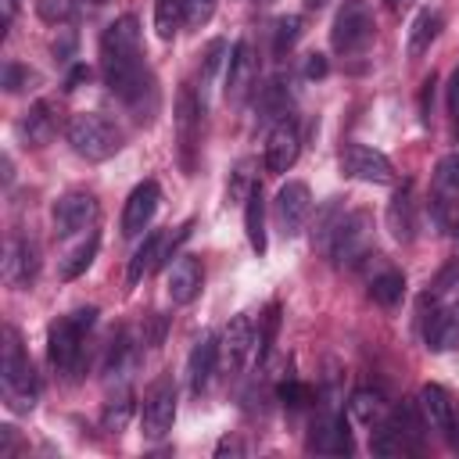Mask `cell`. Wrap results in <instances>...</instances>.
<instances>
[{
  "label": "cell",
  "instance_id": "obj_3",
  "mask_svg": "<svg viewBox=\"0 0 459 459\" xmlns=\"http://www.w3.org/2000/svg\"><path fill=\"white\" fill-rule=\"evenodd\" d=\"M93 319H97V308L86 305V308H75V312L61 316L57 323H50L47 355H50V366H54L61 377H75V373H79L82 341H86V330L93 326Z\"/></svg>",
  "mask_w": 459,
  "mask_h": 459
},
{
  "label": "cell",
  "instance_id": "obj_7",
  "mask_svg": "<svg viewBox=\"0 0 459 459\" xmlns=\"http://www.w3.org/2000/svg\"><path fill=\"white\" fill-rule=\"evenodd\" d=\"M172 420H176V384H172V377H158V380L147 387L143 409H140L143 437L161 441V437L172 430Z\"/></svg>",
  "mask_w": 459,
  "mask_h": 459
},
{
  "label": "cell",
  "instance_id": "obj_13",
  "mask_svg": "<svg viewBox=\"0 0 459 459\" xmlns=\"http://www.w3.org/2000/svg\"><path fill=\"white\" fill-rule=\"evenodd\" d=\"M158 201H161V190H158L154 179L136 183L133 194L126 197V208H122V222H118L122 237H129V240L140 237V233L151 226V219H154V212H158Z\"/></svg>",
  "mask_w": 459,
  "mask_h": 459
},
{
  "label": "cell",
  "instance_id": "obj_24",
  "mask_svg": "<svg viewBox=\"0 0 459 459\" xmlns=\"http://www.w3.org/2000/svg\"><path fill=\"white\" fill-rule=\"evenodd\" d=\"M215 366H219V341H215V333H201V341L194 344V351L186 359V380H190L194 394H201L212 384Z\"/></svg>",
  "mask_w": 459,
  "mask_h": 459
},
{
  "label": "cell",
  "instance_id": "obj_14",
  "mask_svg": "<svg viewBox=\"0 0 459 459\" xmlns=\"http://www.w3.org/2000/svg\"><path fill=\"white\" fill-rule=\"evenodd\" d=\"M186 230H190V226H183L176 237H169V233H161V230H151V233L143 237V244L133 251L129 269H126V280H129V283H140L151 269H158L161 262H169V251L176 247V240L186 237Z\"/></svg>",
  "mask_w": 459,
  "mask_h": 459
},
{
  "label": "cell",
  "instance_id": "obj_18",
  "mask_svg": "<svg viewBox=\"0 0 459 459\" xmlns=\"http://www.w3.org/2000/svg\"><path fill=\"white\" fill-rule=\"evenodd\" d=\"M308 448L312 452H323V455H348L355 445H351V430L344 423L341 412H326L312 423V434H308Z\"/></svg>",
  "mask_w": 459,
  "mask_h": 459
},
{
  "label": "cell",
  "instance_id": "obj_25",
  "mask_svg": "<svg viewBox=\"0 0 459 459\" xmlns=\"http://www.w3.org/2000/svg\"><path fill=\"white\" fill-rule=\"evenodd\" d=\"M54 133H57V115H54V104H50V100H36V104L25 111V118L18 122V136H22L29 147L50 143Z\"/></svg>",
  "mask_w": 459,
  "mask_h": 459
},
{
  "label": "cell",
  "instance_id": "obj_23",
  "mask_svg": "<svg viewBox=\"0 0 459 459\" xmlns=\"http://www.w3.org/2000/svg\"><path fill=\"white\" fill-rule=\"evenodd\" d=\"M455 201H459V151L445 154L434 165V194H430V204L437 212V222H445V212Z\"/></svg>",
  "mask_w": 459,
  "mask_h": 459
},
{
  "label": "cell",
  "instance_id": "obj_33",
  "mask_svg": "<svg viewBox=\"0 0 459 459\" xmlns=\"http://www.w3.org/2000/svg\"><path fill=\"white\" fill-rule=\"evenodd\" d=\"M129 416H133V398L129 394H118L104 405V416H100V427L108 434H122L129 427Z\"/></svg>",
  "mask_w": 459,
  "mask_h": 459
},
{
  "label": "cell",
  "instance_id": "obj_46",
  "mask_svg": "<svg viewBox=\"0 0 459 459\" xmlns=\"http://www.w3.org/2000/svg\"><path fill=\"white\" fill-rule=\"evenodd\" d=\"M86 75H90V72H86V65H79V68H75V72H72V75L65 79V90H75V86H79V82H82Z\"/></svg>",
  "mask_w": 459,
  "mask_h": 459
},
{
  "label": "cell",
  "instance_id": "obj_38",
  "mask_svg": "<svg viewBox=\"0 0 459 459\" xmlns=\"http://www.w3.org/2000/svg\"><path fill=\"white\" fill-rule=\"evenodd\" d=\"M255 186H258V183H251V161H240V165L233 169V179H230V201H233V204L247 201V194H251Z\"/></svg>",
  "mask_w": 459,
  "mask_h": 459
},
{
  "label": "cell",
  "instance_id": "obj_9",
  "mask_svg": "<svg viewBox=\"0 0 459 459\" xmlns=\"http://www.w3.org/2000/svg\"><path fill=\"white\" fill-rule=\"evenodd\" d=\"M273 215H276V226H280L283 237L301 233V226H305L308 215H312V190H308L301 179H287V183L276 190Z\"/></svg>",
  "mask_w": 459,
  "mask_h": 459
},
{
  "label": "cell",
  "instance_id": "obj_50",
  "mask_svg": "<svg viewBox=\"0 0 459 459\" xmlns=\"http://www.w3.org/2000/svg\"><path fill=\"white\" fill-rule=\"evenodd\" d=\"M4 4H7V18H11V14H14V4H18V0H4Z\"/></svg>",
  "mask_w": 459,
  "mask_h": 459
},
{
  "label": "cell",
  "instance_id": "obj_41",
  "mask_svg": "<svg viewBox=\"0 0 459 459\" xmlns=\"http://www.w3.org/2000/svg\"><path fill=\"white\" fill-rule=\"evenodd\" d=\"M36 11L43 22H65L72 14V0H39Z\"/></svg>",
  "mask_w": 459,
  "mask_h": 459
},
{
  "label": "cell",
  "instance_id": "obj_20",
  "mask_svg": "<svg viewBox=\"0 0 459 459\" xmlns=\"http://www.w3.org/2000/svg\"><path fill=\"white\" fill-rule=\"evenodd\" d=\"M423 341L430 351H448L459 348V301H445L437 305L427 323H423Z\"/></svg>",
  "mask_w": 459,
  "mask_h": 459
},
{
  "label": "cell",
  "instance_id": "obj_37",
  "mask_svg": "<svg viewBox=\"0 0 459 459\" xmlns=\"http://www.w3.org/2000/svg\"><path fill=\"white\" fill-rule=\"evenodd\" d=\"M222 54H226V43H222V39L208 43L204 65H201V100H204V93H208V86H212V79H215V72H219V65H222Z\"/></svg>",
  "mask_w": 459,
  "mask_h": 459
},
{
  "label": "cell",
  "instance_id": "obj_1",
  "mask_svg": "<svg viewBox=\"0 0 459 459\" xmlns=\"http://www.w3.org/2000/svg\"><path fill=\"white\" fill-rule=\"evenodd\" d=\"M100 72H104V86L133 111H143V97L158 100L154 79L143 65V50H140V22L133 14H122L104 29Z\"/></svg>",
  "mask_w": 459,
  "mask_h": 459
},
{
  "label": "cell",
  "instance_id": "obj_11",
  "mask_svg": "<svg viewBox=\"0 0 459 459\" xmlns=\"http://www.w3.org/2000/svg\"><path fill=\"white\" fill-rule=\"evenodd\" d=\"M255 79H258V57H255V47L247 39H240L233 50H230V61H226V100L230 104H244L247 93L255 90Z\"/></svg>",
  "mask_w": 459,
  "mask_h": 459
},
{
  "label": "cell",
  "instance_id": "obj_48",
  "mask_svg": "<svg viewBox=\"0 0 459 459\" xmlns=\"http://www.w3.org/2000/svg\"><path fill=\"white\" fill-rule=\"evenodd\" d=\"M323 4H326V0H305V7H312V11H316V7H323Z\"/></svg>",
  "mask_w": 459,
  "mask_h": 459
},
{
  "label": "cell",
  "instance_id": "obj_4",
  "mask_svg": "<svg viewBox=\"0 0 459 459\" xmlns=\"http://www.w3.org/2000/svg\"><path fill=\"white\" fill-rule=\"evenodd\" d=\"M65 136H68L72 151H75L79 158H86V161H108V158L118 154V147H122V129H118L111 118L97 115V111H79V115H72L68 126H65Z\"/></svg>",
  "mask_w": 459,
  "mask_h": 459
},
{
  "label": "cell",
  "instance_id": "obj_34",
  "mask_svg": "<svg viewBox=\"0 0 459 459\" xmlns=\"http://www.w3.org/2000/svg\"><path fill=\"white\" fill-rule=\"evenodd\" d=\"M258 337H255V355H258V362L269 355V348H273V341H276V330H280V305H269L265 308V316H258Z\"/></svg>",
  "mask_w": 459,
  "mask_h": 459
},
{
  "label": "cell",
  "instance_id": "obj_8",
  "mask_svg": "<svg viewBox=\"0 0 459 459\" xmlns=\"http://www.w3.org/2000/svg\"><path fill=\"white\" fill-rule=\"evenodd\" d=\"M341 172L348 179H359V183H377V186L394 183V169H391L387 154H380L377 147H366V143H344Z\"/></svg>",
  "mask_w": 459,
  "mask_h": 459
},
{
  "label": "cell",
  "instance_id": "obj_16",
  "mask_svg": "<svg viewBox=\"0 0 459 459\" xmlns=\"http://www.w3.org/2000/svg\"><path fill=\"white\" fill-rule=\"evenodd\" d=\"M298 151H301V133H298V122H294V115H287V118H280L273 129H269V136H265V169L269 172H287L294 161H298Z\"/></svg>",
  "mask_w": 459,
  "mask_h": 459
},
{
  "label": "cell",
  "instance_id": "obj_17",
  "mask_svg": "<svg viewBox=\"0 0 459 459\" xmlns=\"http://www.w3.org/2000/svg\"><path fill=\"white\" fill-rule=\"evenodd\" d=\"M201 97L194 86H183L179 97H176V140H179V151H183V161L190 165V154L197 147V133H201Z\"/></svg>",
  "mask_w": 459,
  "mask_h": 459
},
{
  "label": "cell",
  "instance_id": "obj_12",
  "mask_svg": "<svg viewBox=\"0 0 459 459\" xmlns=\"http://www.w3.org/2000/svg\"><path fill=\"white\" fill-rule=\"evenodd\" d=\"M4 283L14 287V290H25L32 287L36 273H39V247L29 240V237H11L7 247H4Z\"/></svg>",
  "mask_w": 459,
  "mask_h": 459
},
{
  "label": "cell",
  "instance_id": "obj_31",
  "mask_svg": "<svg viewBox=\"0 0 459 459\" xmlns=\"http://www.w3.org/2000/svg\"><path fill=\"white\" fill-rule=\"evenodd\" d=\"M258 111H262V118H276V122L290 115V90L283 86V79H273L269 86H262Z\"/></svg>",
  "mask_w": 459,
  "mask_h": 459
},
{
  "label": "cell",
  "instance_id": "obj_21",
  "mask_svg": "<svg viewBox=\"0 0 459 459\" xmlns=\"http://www.w3.org/2000/svg\"><path fill=\"white\" fill-rule=\"evenodd\" d=\"M387 230L402 244H409L416 237V230H420V204H416L412 183H405L402 190H394V197L387 201Z\"/></svg>",
  "mask_w": 459,
  "mask_h": 459
},
{
  "label": "cell",
  "instance_id": "obj_30",
  "mask_svg": "<svg viewBox=\"0 0 459 459\" xmlns=\"http://www.w3.org/2000/svg\"><path fill=\"white\" fill-rule=\"evenodd\" d=\"M97 247H100V237L97 233H90L79 247H72L65 258H61V265H57V276L61 280H75V276H82L90 265H93V258H97Z\"/></svg>",
  "mask_w": 459,
  "mask_h": 459
},
{
  "label": "cell",
  "instance_id": "obj_43",
  "mask_svg": "<svg viewBox=\"0 0 459 459\" xmlns=\"http://www.w3.org/2000/svg\"><path fill=\"white\" fill-rule=\"evenodd\" d=\"M448 115H452V122L459 126V68L448 75Z\"/></svg>",
  "mask_w": 459,
  "mask_h": 459
},
{
  "label": "cell",
  "instance_id": "obj_49",
  "mask_svg": "<svg viewBox=\"0 0 459 459\" xmlns=\"http://www.w3.org/2000/svg\"><path fill=\"white\" fill-rule=\"evenodd\" d=\"M452 237L459 240V215H455V222H452Z\"/></svg>",
  "mask_w": 459,
  "mask_h": 459
},
{
  "label": "cell",
  "instance_id": "obj_47",
  "mask_svg": "<svg viewBox=\"0 0 459 459\" xmlns=\"http://www.w3.org/2000/svg\"><path fill=\"white\" fill-rule=\"evenodd\" d=\"M405 4H412V0H387V7H394V11H398V7H405Z\"/></svg>",
  "mask_w": 459,
  "mask_h": 459
},
{
  "label": "cell",
  "instance_id": "obj_44",
  "mask_svg": "<svg viewBox=\"0 0 459 459\" xmlns=\"http://www.w3.org/2000/svg\"><path fill=\"white\" fill-rule=\"evenodd\" d=\"M161 337H165V316H154V319H151V330L143 333V344L158 348V344H161Z\"/></svg>",
  "mask_w": 459,
  "mask_h": 459
},
{
  "label": "cell",
  "instance_id": "obj_39",
  "mask_svg": "<svg viewBox=\"0 0 459 459\" xmlns=\"http://www.w3.org/2000/svg\"><path fill=\"white\" fill-rule=\"evenodd\" d=\"M32 79H36V75H32L25 65H18V61H4V90H7V93L25 90Z\"/></svg>",
  "mask_w": 459,
  "mask_h": 459
},
{
  "label": "cell",
  "instance_id": "obj_26",
  "mask_svg": "<svg viewBox=\"0 0 459 459\" xmlns=\"http://www.w3.org/2000/svg\"><path fill=\"white\" fill-rule=\"evenodd\" d=\"M441 25H445L441 11H437V7H423V11L412 18V25H409V43H405V54H409V57L427 54V50H430V43L437 39Z\"/></svg>",
  "mask_w": 459,
  "mask_h": 459
},
{
  "label": "cell",
  "instance_id": "obj_15",
  "mask_svg": "<svg viewBox=\"0 0 459 459\" xmlns=\"http://www.w3.org/2000/svg\"><path fill=\"white\" fill-rule=\"evenodd\" d=\"M255 319L247 316V312H240V316H233L230 323H226V330H222V337H219V362L230 369V373H237L240 366H244V359L255 351Z\"/></svg>",
  "mask_w": 459,
  "mask_h": 459
},
{
  "label": "cell",
  "instance_id": "obj_29",
  "mask_svg": "<svg viewBox=\"0 0 459 459\" xmlns=\"http://www.w3.org/2000/svg\"><path fill=\"white\" fill-rule=\"evenodd\" d=\"M348 409H351V416H355L362 427H380V423L387 420V412H391V405L384 402V394H380V391H369V387L355 391L351 402H348Z\"/></svg>",
  "mask_w": 459,
  "mask_h": 459
},
{
  "label": "cell",
  "instance_id": "obj_36",
  "mask_svg": "<svg viewBox=\"0 0 459 459\" xmlns=\"http://www.w3.org/2000/svg\"><path fill=\"white\" fill-rule=\"evenodd\" d=\"M179 7H183V25H190V29L208 25L215 14V0H179Z\"/></svg>",
  "mask_w": 459,
  "mask_h": 459
},
{
  "label": "cell",
  "instance_id": "obj_40",
  "mask_svg": "<svg viewBox=\"0 0 459 459\" xmlns=\"http://www.w3.org/2000/svg\"><path fill=\"white\" fill-rule=\"evenodd\" d=\"M276 394H280V402L290 405V409H301V405H308V398H312V391H308L305 384H298V380H283V384L276 387Z\"/></svg>",
  "mask_w": 459,
  "mask_h": 459
},
{
  "label": "cell",
  "instance_id": "obj_10",
  "mask_svg": "<svg viewBox=\"0 0 459 459\" xmlns=\"http://www.w3.org/2000/svg\"><path fill=\"white\" fill-rule=\"evenodd\" d=\"M97 219V197L90 190H68L54 201V233L57 237H75L90 230Z\"/></svg>",
  "mask_w": 459,
  "mask_h": 459
},
{
  "label": "cell",
  "instance_id": "obj_32",
  "mask_svg": "<svg viewBox=\"0 0 459 459\" xmlns=\"http://www.w3.org/2000/svg\"><path fill=\"white\" fill-rule=\"evenodd\" d=\"M183 25V7L179 0H154V29L161 39H172Z\"/></svg>",
  "mask_w": 459,
  "mask_h": 459
},
{
  "label": "cell",
  "instance_id": "obj_19",
  "mask_svg": "<svg viewBox=\"0 0 459 459\" xmlns=\"http://www.w3.org/2000/svg\"><path fill=\"white\" fill-rule=\"evenodd\" d=\"M420 412L437 434H445L448 441L455 437V427H459L455 423V405H452V394L441 384H423L420 387Z\"/></svg>",
  "mask_w": 459,
  "mask_h": 459
},
{
  "label": "cell",
  "instance_id": "obj_5",
  "mask_svg": "<svg viewBox=\"0 0 459 459\" xmlns=\"http://www.w3.org/2000/svg\"><path fill=\"white\" fill-rule=\"evenodd\" d=\"M369 247H373V215L366 208H355V212H344L330 233V244H326V255L333 258V265H359L369 258Z\"/></svg>",
  "mask_w": 459,
  "mask_h": 459
},
{
  "label": "cell",
  "instance_id": "obj_27",
  "mask_svg": "<svg viewBox=\"0 0 459 459\" xmlns=\"http://www.w3.org/2000/svg\"><path fill=\"white\" fill-rule=\"evenodd\" d=\"M369 298L384 308H394L402 298H405V276L402 269H391V265H380L373 276H369Z\"/></svg>",
  "mask_w": 459,
  "mask_h": 459
},
{
  "label": "cell",
  "instance_id": "obj_2",
  "mask_svg": "<svg viewBox=\"0 0 459 459\" xmlns=\"http://www.w3.org/2000/svg\"><path fill=\"white\" fill-rule=\"evenodd\" d=\"M0 384H4V402L14 412H32L39 398V377L22 348V337L14 326H4V355H0Z\"/></svg>",
  "mask_w": 459,
  "mask_h": 459
},
{
  "label": "cell",
  "instance_id": "obj_42",
  "mask_svg": "<svg viewBox=\"0 0 459 459\" xmlns=\"http://www.w3.org/2000/svg\"><path fill=\"white\" fill-rule=\"evenodd\" d=\"M301 72H305V79H323V75L330 72V65H326V57H323V54H308Z\"/></svg>",
  "mask_w": 459,
  "mask_h": 459
},
{
  "label": "cell",
  "instance_id": "obj_6",
  "mask_svg": "<svg viewBox=\"0 0 459 459\" xmlns=\"http://www.w3.org/2000/svg\"><path fill=\"white\" fill-rule=\"evenodd\" d=\"M330 43L337 54H362L373 43V14L366 0H344L333 29H330Z\"/></svg>",
  "mask_w": 459,
  "mask_h": 459
},
{
  "label": "cell",
  "instance_id": "obj_45",
  "mask_svg": "<svg viewBox=\"0 0 459 459\" xmlns=\"http://www.w3.org/2000/svg\"><path fill=\"white\" fill-rule=\"evenodd\" d=\"M14 448H18V434L11 423H4L0 427V455H14Z\"/></svg>",
  "mask_w": 459,
  "mask_h": 459
},
{
  "label": "cell",
  "instance_id": "obj_28",
  "mask_svg": "<svg viewBox=\"0 0 459 459\" xmlns=\"http://www.w3.org/2000/svg\"><path fill=\"white\" fill-rule=\"evenodd\" d=\"M244 233H247V244L255 255H265V201H262V190L255 186L244 201Z\"/></svg>",
  "mask_w": 459,
  "mask_h": 459
},
{
  "label": "cell",
  "instance_id": "obj_22",
  "mask_svg": "<svg viewBox=\"0 0 459 459\" xmlns=\"http://www.w3.org/2000/svg\"><path fill=\"white\" fill-rule=\"evenodd\" d=\"M201 280H204L201 262L190 258V255H179V258L172 262V269H169L165 290H169V298H172L176 305H190V301L201 294Z\"/></svg>",
  "mask_w": 459,
  "mask_h": 459
},
{
  "label": "cell",
  "instance_id": "obj_35",
  "mask_svg": "<svg viewBox=\"0 0 459 459\" xmlns=\"http://www.w3.org/2000/svg\"><path fill=\"white\" fill-rule=\"evenodd\" d=\"M298 36H301V14H287V18H280V22H276V32H273V54L283 57V54L298 43Z\"/></svg>",
  "mask_w": 459,
  "mask_h": 459
}]
</instances>
